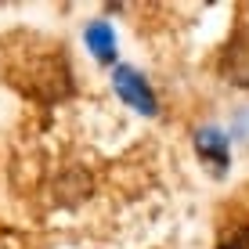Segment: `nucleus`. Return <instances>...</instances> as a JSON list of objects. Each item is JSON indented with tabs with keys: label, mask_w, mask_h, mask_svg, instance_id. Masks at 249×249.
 Returning <instances> with one entry per match:
<instances>
[{
	"label": "nucleus",
	"mask_w": 249,
	"mask_h": 249,
	"mask_svg": "<svg viewBox=\"0 0 249 249\" xmlns=\"http://www.w3.org/2000/svg\"><path fill=\"white\" fill-rule=\"evenodd\" d=\"M7 83L22 90L25 98L40 101V105H54L72 94V69L62 44H40L33 40L25 51H15L4 65Z\"/></svg>",
	"instance_id": "nucleus-1"
},
{
	"label": "nucleus",
	"mask_w": 249,
	"mask_h": 249,
	"mask_svg": "<svg viewBox=\"0 0 249 249\" xmlns=\"http://www.w3.org/2000/svg\"><path fill=\"white\" fill-rule=\"evenodd\" d=\"M112 87H116V94L134 108V112H141V116H156V112H159L156 90L148 87V80H144L137 69H130V65H116V69H112Z\"/></svg>",
	"instance_id": "nucleus-2"
},
{
	"label": "nucleus",
	"mask_w": 249,
	"mask_h": 249,
	"mask_svg": "<svg viewBox=\"0 0 249 249\" xmlns=\"http://www.w3.org/2000/svg\"><path fill=\"white\" fill-rule=\"evenodd\" d=\"M220 76L231 83V87H249V25H235V33H231V40L224 44L220 51Z\"/></svg>",
	"instance_id": "nucleus-3"
},
{
	"label": "nucleus",
	"mask_w": 249,
	"mask_h": 249,
	"mask_svg": "<svg viewBox=\"0 0 249 249\" xmlns=\"http://www.w3.org/2000/svg\"><path fill=\"white\" fill-rule=\"evenodd\" d=\"M90 192H94V181L83 166H65L54 181V202L58 206H76V202L87 199Z\"/></svg>",
	"instance_id": "nucleus-4"
},
{
	"label": "nucleus",
	"mask_w": 249,
	"mask_h": 249,
	"mask_svg": "<svg viewBox=\"0 0 249 249\" xmlns=\"http://www.w3.org/2000/svg\"><path fill=\"white\" fill-rule=\"evenodd\" d=\"M195 152H199L202 162L213 166L217 177H224V170H228V137H224V130H217V126H202V130L195 134Z\"/></svg>",
	"instance_id": "nucleus-5"
},
{
	"label": "nucleus",
	"mask_w": 249,
	"mask_h": 249,
	"mask_svg": "<svg viewBox=\"0 0 249 249\" xmlns=\"http://www.w3.org/2000/svg\"><path fill=\"white\" fill-rule=\"evenodd\" d=\"M83 40H87V51L98 62H116V33H112V25L108 22H90L87 29H83Z\"/></svg>",
	"instance_id": "nucleus-6"
},
{
	"label": "nucleus",
	"mask_w": 249,
	"mask_h": 249,
	"mask_svg": "<svg viewBox=\"0 0 249 249\" xmlns=\"http://www.w3.org/2000/svg\"><path fill=\"white\" fill-rule=\"evenodd\" d=\"M217 249H249V224H231L220 231Z\"/></svg>",
	"instance_id": "nucleus-7"
}]
</instances>
